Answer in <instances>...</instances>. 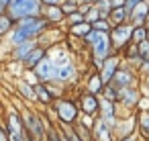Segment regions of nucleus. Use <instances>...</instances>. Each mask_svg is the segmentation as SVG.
<instances>
[{
  "label": "nucleus",
  "instance_id": "nucleus-36",
  "mask_svg": "<svg viewBox=\"0 0 149 141\" xmlns=\"http://www.w3.org/2000/svg\"><path fill=\"white\" fill-rule=\"evenodd\" d=\"M120 141H133V137H127V139H120Z\"/></svg>",
  "mask_w": 149,
  "mask_h": 141
},
{
  "label": "nucleus",
  "instance_id": "nucleus-30",
  "mask_svg": "<svg viewBox=\"0 0 149 141\" xmlns=\"http://www.w3.org/2000/svg\"><path fill=\"white\" fill-rule=\"evenodd\" d=\"M100 86H102L100 78H94V80L90 82V90H92V92H98V90H100Z\"/></svg>",
  "mask_w": 149,
  "mask_h": 141
},
{
  "label": "nucleus",
  "instance_id": "nucleus-7",
  "mask_svg": "<svg viewBox=\"0 0 149 141\" xmlns=\"http://www.w3.org/2000/svg\"><path fill=\"white\" fill-rule=\"evenodd\" d=\"M108 51H110L108 35H102V37L94 43V55H96V59H104V57H108Z\"/></svg>",
  "mask_w": 149,
  "mask_h": 141
},
{
  "label": "nucleus",
  "instance_id": "nucleus-1",
  "mask_svg": "<svg viewBox=\"0 0 149 141\" xmlns=\"http://www.w3.org/2000/svg\"><path fill=\"white\" fill-rule=\"evenodd\" d=\"M41 10H43L41 0H10L4 8V13L15 23L19 19H25V17H39Z\"/></svg>",
  "mask_w": 149,
  "mask_h": 141
},
{
  "label": "nucleus",
  "instance_id": "nucleus-12",
  "mask_svg": "<svg viewBox=\"0 0 149 141\" xmlns=\"http://www.w3.org/2000/svg\"><path fill=\"white\" fill-rule=\"evenodd\" d=\"M147 10H149V4L141 0V2H139V4H135V6H133V10H131L133 21H135V23H143V21H145V17H147Z\"/></svg>",
  "mask_w": 149,
  "mask_h": 141
},
{
  "label": "nucleus",
  "instance_id": "nucleus-15",
  "mask_svg": "<svg viewBox=\"0 0 149 141\" xmlns=\"http://www.w3.org/2000/svg\"><path fill=\"white\" fill-rule=\"evenodd\" d=\"M55 78H57V80H72V78H74V68H72L70 64H63L61 68H57Z\"/></svg>",
  "mask_w": 149,
  "mask_h": 141
},
{
  "label": "nucleus",
  "instance_id": "nucleus-32",
  "mask_svg": "<svg viewBox=\"0 0 149 141\" xmlns=\"http://www.w3.org/2000/svg\"><path fill=\"white\" fill-rule=\"evenodd\" d=\"M0 141H8V135H6L4 127H0Z\"/></svg>",
  "mask_w": 149,
  "mask_h": 141
},
{
  "label": "nucleus",
  "instance_id": "nucleus-2",
  "mask_svg": "<svg viewBox=\"0 0 149 141\" xmlns=\"http://www.w3.org/2000/svg\"><path fill=\"white\" fill-rule=\"evenodd\" d=\"M33 70H35V76H37L41 82H49V80H53V78H55L57 66H55L51 59H45V57H43V59L33 68Z\"/></svg>",
  "mask_w": 149,
  "mask_h": 141
},
{
  "label": "nucleus",
  "instance_id": "nucleus-33",
  "mask_svg": "<svg viewBox=\"0 0 149 141\" xmlns=\"http://www.w3.org/2000/svg\"><path fill=\"white\" fill-rule=\"evenodd\" d=\"M57 2H59V0H41V4H45V6L47 4H57Z\"/></svg>",
  "mask_w": 149,
  "mask_h": 141
},
{
  "label": "nucleus",
  "instance_id": "nucleus-11",
  "mask_svg": "<svg viewBox=\"0 0 149 141\" xmlns=\"http://www.w3.org/2000/svg\"><path fill=\"white\" fill-rule=\"evenodd\" d=\"M82 110L86 112V114H94L96 110H98V100H96V96L94 94H84V98H82Z\"/></svg>",
  "mask_w": 149,
  "mask_h": 141
},
{
  "label": "nucleus",
  "instance_id": "nucleus-37",
  "mask_svg": "<svg viewBox=\"0 0 149 141\" xmlns=\"http://www.w3.org/2000/svg\"><path fill=\"white\" fill-rule=\"evenodd\" d=\"M2 13H4V8H2V6H0V15H2Z\"/></svg>",
  "mask_w": 149,
  "mask_h": 141
},
{
  "label": "nucleus",
  "instance_id": "nucleus-34",
  "mask_svg": "<svg viewBox=\"0 0 149 141\" xmlns=\"http://www.w3.org/2000/svg\"><path fill=\"white\" fill-rule=\"evenodd\" d=\"M68 141H80V139H78V135H70V137H68Z\"/></svg>",
  "mask_w": 149,
  "mask_h": 141
},
{
  "label": "nucleus",
  "instance_id": "nucleus-23",
  "mask_svg": "<svg viewBox=\"0 0 149 141\" xmlns=\"http://www.w3.org/2000/svg\"><path fill=\"white\" fill-rule=\"evenodd\" d=\"M139 123H141V131L149 137V112H141L139 114Z\"/></svg>",
  "mask_w": 149,
  "mask_h": 141
},
{
  "label": "nucleus",
  "instance_id": "nucleus-13",
  "mask_svg": "<svg viewBox=\"0 0 149 141\" xmlns=\"http://www.w3.org/2000/svg\"><path fill=\"white\" fill-rule=\"evenodd\" d=\"M45 21H49V23H57V21H61L63 19V13H61V8L57 6V4H47V10H45Z\"/></svg>",
  "mask_w": 149,
  "mask_h": 141
},
{
  "label": "nucleus",
  "instance_id": "nucleus-18",
  "mask_svg": "<svg viewBox=\"0 0 149 141\" xmlns=\"http://www.w3.org/2000/svg\"><path fill=\"white\" fill-rule=\"evenodd\" d=\"M96 8H98V13H100V17H106V15H110V10H112V6H110V0H96Z\"/></svg>",
  "mask_w": 149,
  "mask_h": 141
},
{
  "label": "nucleus",
  "instance_id": "nucleus-28",
  "mask_svg": "<svg viewBox=\"0 0 149 141\" xmlns=\"http://www.w3.org/2000/svg\"><path fill=\"white\" fill-rule=\"evenodd\" d=\"M141 0H125V10H127V15H131V10H133V6L135 4H139Z\"/></svg>",
  "mask_w": 149,
  "mask_h": 141
},
{
  "label": "nucleus",
  "instance_id": "nucleus-29",
  "mask_svg": "<svg viewBox=\"0 0 149 141\" xmlns=\"http://www.w3.org/2000/svg\"><path fill=\"white\" fill-rule=\"evenodd\" d=\"M82 21H84V17H82V15H78V10L70 15V25H76V23H82Z\"/></svg>",
  "mask_w": 149,
  "mask_h": 141
},
{
  "label": "nucleus",
  "instance_id": "nucleus-39",
  "mask_svg": "<svg viewBox=\"0 0 149 141\" xmlns=\"http://www.w3.org/2000/svg\"><path fill=\"white\" fill-rule=\"evenodd\" d=\"M145 19H149V10H147V17H145Z\"/></svg>",
  "mask_w": 149,
  "mask_h": 141
},
{
  "label": "nucleus",
  "instance_id": "nucleus-31",
  "mask_svg": "<svg viewBox=\"0 0 149 141\" xmlns=\"http://www.w3.org/2000/svg\"><path fill=\"white\" fill-rule=\"evenodd\" d=\"M110 6L116 8V6H125V0H110Z\"/></svg>",
  "mask_w": 149,
  "mask_h": 141
},
{
  "label": "nucleus",
  "instance_id": "nucleus-26",
  "mask_svg": "<svg viewBox=\"0 0 149 141\" xmlns=\"http://www.w3.org/2000/svg\"><path fill=\"white\" fill-rule=\"evenodd\" d=\"M59 8H61V13H63V15H72V13H76V10H78V6H76L74 2H68V4H63V6H59Z\"/></svg>",
  "mask_w": 149,
  "mask_h": 141
},
{
  "label": "nucleus",
  "instance_id": "nucleus-14",
  "mask_svg": "<svg viewBox=\"0 0 149 141\" xmlns=\"http://www.w3.org/2000/svg\"><path fill=\"white\" fill-rule=\"evenodd\" d=\"M13 27H15V21H13L6 13H2V15H0V37L6 35V33H10Z\"/></svg>",
  "mask_w": 149,
  "mask_h": 141
},
{
  "label": "nucleus",
  "instance_id": "nucleus-9",
  "mask_svg": "<svg viewBox=\"0 0 149 141\" xmlns=\"http://www.w3.org/2000/svg\"><path fill=\"white\" fill-rule=\"evenodd\" d=\"M33 47H35L33 39H29V41H23V43L15 45V49H13V59H15V61H23V59H25V55H27Z\"/></svg>",
  "mask_w": 149,
  "mask_h": 141
},
{
  "label": "nucleus",
  "instance_id": "nucleus-6",
  "mask_svg": "<svg viewBox=\"0 0 149 141\" xmlns=\"http://www.w3.org/2000/svg\"><path fill=\"white\" fill-rule=\"evenodd\" d=\"M23 125L27 127L25 131L31 135V137H41L43 135V127H41V121L35 117V114H27L25 117V121H23Z\"/></svg>",
  "mask_w": 149,
  "mask_h": 141
},
{
  "label": "nucleus",
  "instance_id": "nucleus-8",
  "mask_svg": "<svg viewBox=\"0 0 149 141\" xmlns=\"http://www.w3.org/2000/svg\"><path fill=\"white\" fill-rule=\"evenodd\" d=\"M43 57H45V51H43V47H33V49H31V51L25 55L23 64H25L27 68H31V70H33V68H35V66H37L41 59H43Z\"/></svg>",
  "mask_w": 149,
  "mask_h": 141
},
{
  "label": "nucleus",
  "instance_id": "nucleus-20",
  "mask_svg": "<svg viewBox=\"0 0 149 141\" xmlns=\"http://www.w3.org/2000/svg\"><path fill=\"white\" fill-rule=\"evenodd\" d=\"M96 137H98V141H110V137H108V125L104 121L96 127Z\"/></svg>",
  "mask_w": 149,
  "mask_h": 141
},
{
  "label": "nucleus",
  "instance_id": "nucleus-22",
  "mask_svg": "<svg viewBox=\"0 0 149 141\" xmlns=\"http://www.w3.org/2000/svg\"><path fill=\"white\" fill-rule=\"evenodd\" d=\"M19 90H21V94H23L25 98H31V100H35V88H33V86H29V84L21 82V84H19Z\"/></svg>",
  "mask_w": 149,
  "mask_h": 141
},
{
  "label": "nucleus",
  "instance_id": "nucleus-5",
  "mask_svg": "<svg viewBox=\"0 0 149 141\" xmlns=\"http://www.w3.org/2000/svg\"><path fill=\"white\" fill-rule=\"evenodd\" d=\"M116 64H118L116 57H104V64H102V70H100V82H102V86L112 80V76L116 72Z\"/></svg>",
  "mask_w": 149,
  "mask_h": 141
},
{
  "label": "nucleus",
  "instance_id": "nucleus-25",
  "mask_svg": "<svg viewBox=\"0 0 149 141\" xmlns=\"http://www.w3.org/2000/svg\"><path fill=\"white\" fill-rule=\"evenodd\" d=\"M123 98H125V102H129V104H135V102L139 100V94H137L135 90H125V92H123Z\"/></svg>",
  "mask_w": 149,
  "mask_h": 141
},
{
  "label": "nucleus",
  "instance_id": "nucleus-27",
  "mask_svg": "<svg viewBox=\"0 0 149 141\" xmlns=\"http://www.w3.org/2000/svg\"><path fill=\"white\" fill-rule=\"evenodd\" d=\"M96 19H100V13H98V8H92V10L86 15V21L92 23V21H96Z\"/></svg>",
  "mask_w": 149,
  "mask_h": 141
},
{
  "label": "nucleus",
  "instance_id": "nucleus-3",
  "mask_svg": "<svg viewBox=\"0 0 149 141\" xmlns=\"http://www.w3.org/2000/svg\"><path fill=\"white\" fill-rule=\"evenodd\" d=\"M55 110H57V114H59V119L63 123H74L78 119V108H76L74 102H63L61 100V102H57Z\"/></svg>",
  "mask_w": 149,
  "mask_h": 141
},
{
  "label": "nucleus",
  "instance_id": "nucleus-16",
  "mask_svg": "<svg viewBox=\"0 0 149 141\" xmlns=\"http://www.w3.org/2000/svg\"><path fill=\"white\" fill-rule=\"evenodd\" d=\"M35 88V98H39L41 102H51V96H49V90L43 86V84H37V86H33Z\"/></svg>",
  "mask_w": 149,
  "mask_h": 141
},
{
  "label": "nucleus",
  "instance_id": "nucleus-38",
  "mask_svg": "<svg viewBox=\"0 0 149 141\" xmlns=\"http://www.w3.org/2000/svg\"><path fill=\"white\" fill-rule=\"evenodd\" d=\"M86 2H96V0H86Z\"/></svg>",
  "mask_w": 149,
  "mask_h": 141
},
{
  "label": "nucleus",
  "instance_id": "nucleus-19",
  "mask_svg": "<svg viewBox=\"0 0 149 141\" xmlns=\"http://www.w3.org/2000/svg\"><path fill=\"white\" fill-rule=\"evenodd\" d=\"M110 15H112V19H114L118 25H120V23H125V19L129 17V15H127V10H125V6H116V8H112V10H110Z\"/></svg>",
  "mask_w": 149,
  "mask_h": 141
},
{
  "label": "nucleus",
  "instance_id": "nucleus-17",
  "mask_svg": "<svg viewBox=\"0 0 149 141\" xmlns=\"http://www.w3.org/2000/svg\"><path fill=\"white\" fill-rule=\"evenodd\" d=\"M90 29H92V25H90L88 21H82V23L72 25V33H76V35H86Z\"/></svg>",
  "mask_w": 149,
  "mask_h": 141
},
{
  "label": "nucleus",
  "instance_id": "nucleus-35",
  "mask_svg": "<svg viewBox=\"0 0 149 141\" xmlns=\"http://www.w3.org/2000/svg\"><path fill=\"white\" fill-rule=\"evenodd\" d=\"M49 137H51V141H59V137H57V135H55V133H51V135H49Z\"/></svg>",
  "mask_w": 149,
  "mask_h": 141
},
{
  "label": "nucleus",
  "instance_id": "nucleus-21",
  "mask_svg": "<svg viewBox=\"0 0 149 141\" xmlns=\"http://www.w3.org/2000/svg\"><path fill=\"white\" fill-rule=\"evenodd\" d=\"M131 39H133L135 43H139V41L147 39V31H145V27H135V29H133V33H131Z\"/></svg>",
  "mask_w": 149,
  "mask_h": 141
},
{
  "label": "nucleus",
  "instance_id": "nucleus-24",
  "mask_svg": "<svg viewBox=\"0 0 149 141\" xmlns=\"http://www.w3.org/2000/svg\"><path fill=\"white\" fill-rule=\"evenodd\" d=\"M90 25H92V29L102 31V33H108V29H110V27H108V23H106V21H102V19H96V21H92Z\"/></svg>",
  "mask_w": 149,
  "mask_h": 141
},
{
  "label": "nucleus",
  "instance_id": "nucleus-10",
  "mask_svg": "<svg viewBox=\"0 0 149 141\" xmlns=\"http://www.w3.org/2000/svg\"><path fill=\"white\" fill-rule=\"evenodd\" d=\"M110 82H114V86L123 90V88H127V86L133 82V78H131V74H129V72H125V70H120V72H118V70H116Z\"/></svg>",
  "mask_w": 149,
  "mask_h": 141
},
{
  "label": "nucleus",
  "instance_id": "nucleus-40",
  "mask_svg": "<svg viewBox=\"0 0 149 141\" xmlns=\"http://www.w3.org/2000/svg\"><path fill=\"white\" fill-rule=\"evenodd\" d=\"M147 21H149V19H147ZM147 27H149V23H147Z\"/></svg>",
  "mask_w": 149,
  "mask_h": 141
},
{
  "label": "nucleus",
  "instance_id": "nucleus-4",
  "mask_svg": "<svg viewBox=\"0 0 149 141\" xmlns=\"http://www.w3.org/2000/svg\"><path fill=\"white\" fill-rule=\"evenodd\" d=\"M131 33H133V27H127L120 23L116 29H112V43L116 47H125L131 41Z\"/></svg>",
  "mask_w": 149,
  "mask_h": 141
}]
</instances>
